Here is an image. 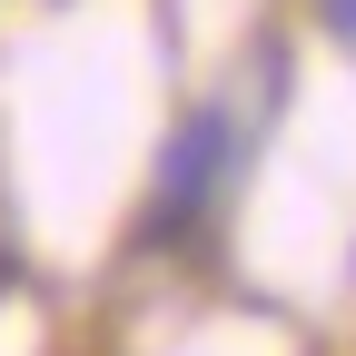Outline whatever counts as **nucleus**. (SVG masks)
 <instances>
[{
    "label": "nucleus",
    "mask_w": 356,
    "mask_h": 356,
    "mask_svg": "<svg viewBox=\"0 0 356 356\" xmlns=\"http://www.w3.org/2000/svg\"><path fill=\"white\" fill-rule=\"evenodd\" d=\"M317 20H327V30L346 40V50H356V0H317Z\"/></svg>",
    "instance_id": "nucleus-2"
},
{
    "label": "nucleus",
    "mask_w": 356,
    "mask_h": 356,
    "mask_svg": "<svg viewBox=\"0 0 356 356\" xmlns=\"http://www.w3.org/2000/svg\"><path fill=\"white\" fill-rule=\"evenodd\" d=\"M238 168H248V139H238V109L228 99H198L188 119L168 129V149H159V178H149V248H168V238H188L198 218L238 188Z\"/></svg>",
    "instance_id": "nucleus-1"
}]
</instances>
